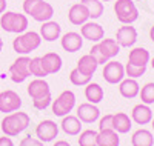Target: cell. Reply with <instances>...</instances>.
Listing matches in <instances>:
<instances>
[{"instance_id": "d6986e66", "label": "cell", "mask_w": 154, "mask_h": 146, "mask_svg": "<svg viewBox=\"0 0 154 146\" xmlns=\"http://www.w3.org/2000/svg\"><path fill=\"white\" fill-rule=\"evenodd\" d=\"M60 128L66 135H79L82 132V122L77 118V115L68 114L65 117H62Z\"/></svg>"}, {"instance_id": "8d00e7d4", "label": "cell", "mask_w": 154, "mask_h": 146, "mask_svg": "<svg viewBox=\"0 0 154 146\" xmlns=\"http://www.w3.org/2000/svg\"><path fill=\"white\" fill-rule=\"evenodd\" d=\"M40 2L42 0H23V12L26 16H32V12L35 11Z\"/></svg>"}, {"instance_id": "8fae6325", "label": "cell", "mask_w": 154, "mask_h": 146, "mask_svg": "<svg viewBox=\"0 0 154 146\" xmlns=\"http://www.w3.org/2000/svg\"><path fill=\"white\" fill-rule=\"evenodd\" d=\"M116 42L120 45V48H133L137 42V29L133 25H123L117 29Z\"/></svg>"}, {"instance_id": "5b68a950", "label": "cell", "mask_w": 154, "mask_h": 146, "mask_svg": "<svg viewBox=\"0 0 154 146\" xmlns=\"http://www.w3.org/2000/svg\"><path fill=\"white\" fill-rule=\"evenodd\" d=\"M75 106V94L72 91L66 89L59 94V97L56 100H53L51 103V109H53V114L57 117H65L68 115Z\"/></svg>"}, {"instance_id": "30bf717a", "label": "cell", "mask_w": 154, "mask_h": 146, "mask_svg": "<svg viewBox=\"0 0 154 146\" xmlns=\"http://www.w3.org/2000/svg\"><path fill=\"white\" fill-rule=\"evenodd\" d=\"M57 135H59V125L53 120H42L35 128V137L43 143L56 140Z\"/></svg>"}, {"instance_id": "484cf974", "label": "cell", "mask_w": 154, "mask_h": 146, "mask_svg": "<svg viewBox=\"0 0 154 146\" xmlns=\"http://www.w3.org/2000/svg\"><path fill=\"white\" fill-rule=\"evenodd\" d=\"M120 137L114 129H103L97 132V146H119Z\"/></svg>"}, {"instance_id": "d4e9b609", "label": "cell", "mask_w": 154, "mask_h": 146, "mask_svg": "<svg viewBox=\"0 0 154 146\" xmlns=\"http://www.w3.org/2000/svg\"><path fill=\"white\" fill-rule=\"evenodd\" d=\"M53 16H54V8H53V5L48 3V2H45V0H42V2L38 3V6L35 8V11L32 12L31 17H32L35 22H38V23H45V22H48V20L53 19Z\"/></svg>"}, {"instance_id": "e0dca14e", "label": "cell", "mask_w": 154, "mask_h": 146, "mask_svg": "<svg viewBox=\"0 0 154 146\" xmlns=\"http://www.w3.org/2000/svg\"><path fill=\"white\" fill-rule=\"evenodd\" d=\"M68 20L74 26H82L89 20V12L82 3H74L68 9Z\"/></svg>"}, {"instance_id": "cb8c5ba5", "label": "cell", "mask_w": 154, "mask_h": 146, "mask_svg": "<svg viewBox=\"0 0 154 146\" xmlns=\"http://www.w3.org/2000/svg\"><path fill=\"white\" fill-rule=\"evenodd\" d=\"M99 48H100L102 54L105 56L106 60H112L120 52V45L116 42V38H106V37H103L99 42Z\"/></svg>"}, {"instance_id": "4dcf8cb0", "label": "cell", "mask_w": 154, "mask_h": 146, "mask_svg": "<svg viewBox=\"0 0 154 146\" xmlns=\"http://www.w3.org/2000/svg\"><path fill=\"white\" fill-rule=\"evenodd\" d=\"M79 135V146H97V131L86 129Z\"/></svg>"}, {"instance_id": "6da1fadb", "label": "cell", "mask_w": 154, "mask_h": 146, "mask_svg": "<svg viewBox=\"0 0 154 146\" xmlns=\"http://www.w3.org/2000/svg\"><path fill=\"white\" fill-rule=\"evenodd\" d=\"M29 123H31V118L26 112L16 111L3 117L2 123H0V131L8 137H17L23 131H26Z\"/></svg>"}, {"instance_id": "ffe728a7", "label": "cell", "mask_w": 154, "mask_h": 146, "mask_svg": "<svg viewBox=\"0 0 154 146\" xmlns=\"http://www.w3.org/2000/svg\"><path fill=\"white\" fill-rule=\"evenodd\" d=\"M119 92L125 99H136L140 92V85L136 78L126 77L119 83Z\"/></svg>"}, {"instance_id": "b9f144b4", "label": "cell", "mask_w": 154, "mask_h": 146, "mask_svg": "<svg viewBox=\"0 0 154 146\" xmlns=\"http://www.w3.org/2000/svg\"><path fill=\"white\" fill-rule=\"evenodd\" d=\"M53 146H71V144H69L66 140H57V141H56Z\"/></svg>"}, {"instance_id": "ba28073f", "label": "cell", "mask_w": 154, "mask_h": 146, "mask_svg": "<svg viewBox=\"0 0 154 146\" xmlns=\"http://www.w3.org/2000/svg\"><path fill=\"white\" fill-rule=\"evenodd\" d=\"M22 106V97L12 89H6L0 92V112L11 114L20 109Z\"/></svg>"}, {"instance_id": "44dd1931", "label": "cell", "mask_w": 154, "mask_h": 146, "mask_svg": "<svg viewBox=\"0 0 154 146\" xmlns=\"http://www.w3.org/2000/svg\"><path fill=\"white\" fill-rule=\"evenodd\" d=\"M112 128L117 134H128L133 128L131 117L125 112H116L112 114Z\"/></svg>"}, {"instance_id": "9c48e42d", "label": "cell", "mask_w": 154, "mask_h": 146, "mask_svg": "<svg viewBox=\"0 0 154 146\" xmlns=\"http://www.w3.org/2000/svg\"><path fill=\"white\" fill-rule=\"evenodd\" d=\"M80 35L85 38V40H89L93 43H99L102 38L105 37V29L100 23L89 19L86 23H83L80 26Z\"/></svg>"}, {"instance_id": "836d02e7", "label": "cell", "mask_w": 154, "mask_h": 146, "mask_svg": "<svg viewBox=\"0 0 154 146\" xmlns=\"http://www.w3.org/2000/svg\"><path fill=\"white\" fill-rule=\"evenodd\" d=\"M146 72V66H136L131 63H126L125 65V77H130V78H137L142 77Z\"/></svg>"}, {"instance_id": "60d3db41", "label": "cell", "mask_w": 154, "mask_h": 146, "mask_svg": "<svg viewBox=\"0 0 154 146\" xmlns=\"http://www.w3.org/2000/svg\"><path fill=\"white\" fill-rule=\"evenodd\" d=\"M6 11V0H0V16Z\"/></svg>"}, {"instance_id": "1f68e13d", "label": "cell", "mask_w": 154, "mask_h": 146, "mask_svg": "<svg viewBox=\"0 0 154 146\" xmlns=\"http://www.w3.org/2000/svg\"><path fill=\"white\" fill-rule=\"evenodd\" d=\"M139 97H140V100H142V103L152 105L154 103V82L145 83L142 88H140Z\"/></svg>"}, {"instance_id": "3957f363", "label": "cell", "mask_w": 154, "mask_h": 146, "mask_svg": "<svg viewBox=\"0 0 154 146\" xmlns=\"http://www.w3.org/2000/svg\"><path fill=\"white\" fill-rule=\"evenodd\" d=\"M28 17L26 14H19L14 11H5L0 16V26L2 29L6 32H12V34H22L25 31H28Z\"/></svg>"}, {"instance_id": "7c38bea8", "label": "cell", "mask_w": 154, "mask_h": 146, "mask_svg": "<svg viewBox=\"0 0 154 146\" xmlns=\"http://www.w3.org/2000/svg\"><path fill=\"white\" fill-rule=\"evenodd\" d=\"M60 45L66 52H77L83 46V37L80 35V32L75 31L65 32L63 35H60Z\"/></svg>"}, {"instance_id": "7dc6e473", "label": "cell", "mask_w": 154, "mask_h": 146, "mask_svg": "<svg viewBox=\"0 0 154 146\" xmlns=\"http://www.w3.org/2000/svg\"><path fill=\"white\" fill-rule=\"evenodd\" d=\"M100 2H112V0H100Z\"/></svg>"}, {"instance_id": "ee69618b", "label": "cell", "mask_w": 154, "mask_h": 146, "mask_svg": "<svg viewBox=\"0 0 154 146\" xmlns=\"http://www.w3.org/2000/svg\"><path fill=\"white\" fill-rule=\"evenodd\" d=\"M2 49H3V40L0 38V51H2Z\"/></svg>"}, {"instance_id": "f546056e", "label": "cell", "mask_w": 154, "mask_h": 146, "mask_svg": "<svg viewBox=\"0 0 154 146\" xmlns=\"http://www.w3.org/2000/svg\"><path fill=\"white\" fill-rule=\"evenodd\" d=\"M29 75H34L35 78H45L48 74L43 69L42 57H32L29 60Z\"/></svg>"}, {"instance_id": "83f0119b", "label": "cell", "mask_w": 154, "mask_h": 146, "mask_svg": "<svg viewBox=\"0 0 154 146\" xmlns=\"http://www.w3.org/2000/svg\"><path fill=\"white\" fill-rule=\"evenodd\" d=\"M103 88H102L99 83H94V82H89L85 88V99L88 100V103H93V105H97L103 100Z\"/></svg>"}, {"instance_id": "d590c367", "label": "cell", "mask_w": 154, "mask_h": 146, "mask_svg": "<svg viewBox=\"0 0 154 146\" xmlns=\"http://www.w3.org/2000/svg\"><path fill=\"white\" fill-rule=\"evenodd\" d=\"M88 54H91V56L97 60V63H99V65H105V63L108 62V60L105 59V56L102 54V51H100V48H99V43H94V45H93V48L89 49Z\"/></svg>"}, {"instance_id": "74e56055", "label": "cell", "mask_w": 154, "mask_h": 146, "mask_svg": "<svg viewBox=\"0 0 154 146\" xmlns=\"http://www.w3.org/2000/svg\"><path fill=\"white\" fill-rule=\"evenodd\" d=\"M103 129H114L112 128V114H105L99 118V131Z\"/></svg>"}, {"instance_id": "5bb4252c", "label": "cell", "mask_w": 154, "mask_h": 146, "mask_svg": "<svg viewBox=\"0 0 154 146\" xmlns=\"http://www.w3.org/2000/svg\"><path fill=\"white\" fill-rule=\"evenodd\" d=\"M77 118L82 123H94L100 118V109L93 103H82L79 108H77Z\"/></svg>"}, {"instance_id": "bcb514c9", "label": "cell", "mask_w": 154, "mask_h": 146, "mask_svg": "<svg viewBox=\"0 0 154 146\" xmlns=\"http://www.w3.org/2000/svg\"><path fill=\"white\" fill-rule=\"evenodd\" d=\"M151 126H152V131H154V117H152V120H151Z\"/></svg>"}, {"instance_id": "9a60e30c", "label": "cell", "mask_w": 154, "mask_h": 146, "mask_svg": "<svg viewBox=\"0 0 154 146\" xmlns=\"http://www.w3.org/2000/svg\"><path fill=\"white\" fill-rule=\"evenodd\" d=\"M131 120L134 123L140 125V126L151 123V120H152V111L149 108V105H145V103L136 105L133 108V111H131Z\"/></svg>"}, {"instance_id": "ac0fdd59", "label": "cell", "mask_w": 154, "mask_h": 146, "mask_svg": "<svg viewBox=\"0 0 154 146\" xmlns=\"http://www.w3.org/2000/svg\"><path fill=\"white\" fill-rule=\"evenodd\" d=\"M42 65H43V69L46 71V74L51 75V74H57L62 69L63 60L57 52H46L42 57Z\"/></svg>"}, {"instance_id": "2e32d148", "label": "cell", "mask_w": 154, "mask_h": 146, "mask_svg": "<svg viewBox=\"0 0 154 146\" xmlns=\"http://www.w3.org/2000/svg\"><path fill=\"white\" fill-rule=\"evenodd\" d=\"M38 34H40L42 40H45V42H56L62 35V26L54 20H48V22L42 23Z\"/></svg>"}, {"instance_id": "52a82bcc", "label": "cell", "mask_w": 154, "mask_h": 146, "mask_svg": "<svg viewBox=\"0 0 154 146\" xmlns=\"http://www.w3.org/2000/svg\"><path fill=\"white\" fill-rule=\"evenodd\" d=\"M102 77L105 78V82L109 85H117L125 78V65H122L117 60H108L103 65V71Z\"/></svg>"}, {"instance_id": "e575fe53", "label": "cell", "mask_w": 154, "mask_h": 146, "mask_svg": "<svg viewBox=\"0 0 154 146\" xmlns=\"http://www.w3.org/2000/svg\"><path fill=\"white\" fill-rule=\"evenodd\" d=\"M51 103H53V96H46L38 100H32V106L37 111H45L48 106H51Z\"/></svg>"}, {"instance_id": "ab89813d", "label": "cell", "mask_w": 154, "mask_h": 146, "mask_svg": "<svg viewBox=\"0 0 154 146\" xmlns=\"http://www.w3.org/2000/svg\"><path fill=\"white\" fill-rule=\"evenodd\" d=\"M0 146H14V143H12V138L5 135V137H0Z\"/></svg>"}, {"instance_id": "7402d4cb", "label": "cell", "mask_w": 154, "mask_h": 146, "mask_svg": "<svg viewBox=\"0 0 154 146\" xmlns=\"http://www.w3.org/2000/svg\"><path fill=\"white\" fill-rule=\"evenodd\" d=\"M151 60V56H149V51L142 48V46H136L130 51L128 54V63L131 65H136V66H146Z\"/></svg>"}, {"instance_id": "4316f807", "label": "cell", "mask_w": 154, "mask_h": 146, "mask_svg": "<svg viewBox=\"0 0 154 146\" xmlns=\"http://www.w3.org/2000/svg\"><path fill=\"white\" fill-rule=\"evenodd\" d=\"M131 144L133 146H154V135H152V132L145 129V128L137 129L136 132H133Z\"/></svg>"}, {"instance_id": "603a6c76", "label": "cell", "mask_w": 154, "mask_h": 146, "mask_svg": "<svg viewBox=\"0 0 154 146\" xmlns=\"http://www.w3.org/2000/svg\"><path fill=\"white\" fill-rule=\"evenodd\" d=\"M75 68L79 69L82 74H85L88 77H93L94 72L99 68V63H97V60L91 54H85V56H82L79 60H77V66H75Z\"/></svg>"}, {"instance_id": "f1b7e54d", "label": "cell", "mask_w": 154, "mask_h": 146, "mask_svg": "<svg viewBox=\"0 0 154 146\" xmlns=\"http://www.w3.org/2000/svg\"><path fill=\"white\" fill-rule=\"evenodd\" d=\"M80 3L88 9L89 19L91 20H96V19L102 17V14H103V11H105L103 2H100V0H80Z\"/></svg>"}, {"instance_id": "8992f818", "label": "cell", "mask_w": 154, "mask_h": 146, "mask_svg": "<svg viewBox=\"0 0 154 146\" xmlns=\"http://www.w3.org/2000/svg\"><path fill=\"white\" fill-rule=\"evenodd\" d=\"M29 57L20 56L9 66V78L14 83H23L29 77Z\"/></svg>"}, {"instance_id": "d6a6232c", "label": "cell", "mask_w": 154, "mask_h": 146, "mask_svg": "<svg viewBox=\"0 0 154 146\" xmlns=\"http://www.w3.org/2000/svg\"><path fill=\"white\" fill-rule=\"evenodd\" d=\"M93 77H88L85 74H82L77 68H74L71 72H69V82L74 85V86H86L89 82H91Z\"/></svg>"}, {"instance_id": "277c9868", "label": "cell", "mask_w": 154, "mask_h": 146, "mask_svg": "<svg viewBox=\"0 0 154 146\" xmlns=\"http://www.w3.org/2000/svg\"><path fill=\"white\" fill-rule=\"evenodd\" d=\"M114 12L122 25H133L139 19V9L134 0H116Z\"/></svg>"}, {"instance_id": "7bdbcfd3", "label": "cell", "mask_w": 154, "mask_h": 146, "mask_svg": "<svg viewBox=\"0 0 154 146\" xmlns=\"http://www.w3.org/2000/svg\"><path fill=\"white\" fill-rule=\"evenodd\" d=\"M149 38H151V40H152V43H154V25H152L151 28H149Z\"/></svg>"}, {"instance_id": "c3c4849f", "label": "cell", "mask_w": 154, "mask_h": 146, "mask_svg": "<svg viewBox=\"0 0 154 146\" xmlns=\"http://www.w3.org/2000/svg\"><path fill=\"white\" fill-rule=\"evenodd\" d=\"M134 2H142V0H134Z\"/></svg>"}, {"instance_id": "f6af8a7d", "label": "cell", "mask_w": 154, "mask_h": 146, "mask_svg": "<svg viewBox=\"0 0 154 146\" xmlns=\"http://www.w3.org/2000/svg\"><path fill=\"white\" fill-rule=\"evenodd\" d=\"M149 63H151V66H152V69H154V57H152V59L149 60Z\"/></svg>"}, {"instance_id": "7a4b0ae2", "label": "cell", "mask_w": 154, "mask_h": 146, "mask_svg": "<svg viewBox=\"0 0 154 146\" xmlns=\"http://www.w3.org/2000/svg\"><path fill=\"white\" fill-rule=\"evenodd\" d=\"M42 43V37L35 31H25L17 34V37L12 40V49L19 56H28L29 52L35 51Z\"/></svg>"}, {"instance_id": "f35d334b", "label": "cell", "mask_w": 154, "mask_h": 146, "mask_svg": "<svg viewBox=\"0 0 154 146\" xmlns=\"http://www.w3.org/2000/svg\"><path fill=\"white\" fill-rule=\"evenodd\" d=\"M19 146H45L43 141H40L37 137H31V135H26L25 138L20 140Z\"/></svg>"}, {"instance_id": "4fadbf2b", "label": "cell", "mask_w": 154, "mask_h": 146, "mask_svg": "<svg viewBox=\"0 0 154 146\" xmlns=\"http://www.w3.org/2000/svg\"><path fill=\"white\" fill-rule=\"evenodd\" d=\"M26 92L31 97V100H38L42 97L51 96V88H49V83L45 78H34V80H31V83L28 85Z\"/></svg>"}]
</instances>
